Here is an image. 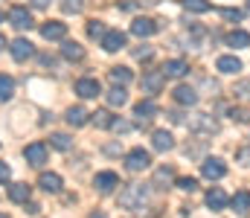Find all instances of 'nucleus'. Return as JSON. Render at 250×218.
Here are the masks:
<instances>
[{
    "label": "nucleus",
    "instance_id": "obj_1",
    "mask_svg": "<svg viewBox=\"0 0 250 218\" xmlns=\"http://www.w3.org/2000/svg\"><path fill=\"white\" fill-rule=\"evenodd\" d=\"M146 201H148V189L140 183H128L120 192V207H125V210H143Z\"/></svg>",
    "mask_w": 250,
    "mask_h": 218
},
{
    "label": "nucleus",
    "instance_id": "obj_2",
    "mask_svg": "<svg viewBox=\"0 0 250 218\" xmlns=\"http://www.w3.org/2000/svg\"><path fill=\"white\" fill-rule=\"evenodd\" d=\"M187 125H189V131H195V134H207V137L218 134V119L209 117V114H195Z\"/></svg>",
    "mask_w": 250,
    "mask_h": 218
},
{
    "label": "nucleus",
    "instance_id": "obj_3",
    "mask_svg": "<svg viewBox=\"0 0 250 218\" xmlns=\"http://www.w3.org/2000/svg\"><path fill=\"white\" fill-rule=\"evenodd\" d=\"M140 84H143V93L157 96V93L166 87V73L163 70H146L143 73V79H140Z\"/></svg>",
    "mask_w": 250,
    "mask_h": 218
},
{
    "label": "nucleus",
    "instance_id": "obj_4",
    "mask_svg": "<svg viewBox=\"0 0 250 218\" xmlns=\"http://www.w3.org/2000/svg\"><path fill=\"white\" fill-rule=\"evenodd\" d=\"M148 166H151V154L146 148H131L125 154V169L128 172H146Z\"/></svg>",
    "mask_w": 250,
    "mask_h": 218
},
{
    "label": "nucleus",
    "instance_id": "obj_5",
    "mask_svg": "<svg viewBox=\"0 0 250 218\" xmlns=\"http://www.w3.org/2000/svg\"><path fill=\"white\" fill-rule=\"evenodd\" d=\"M201 175H204L207 180H221V178L227 175V166H224L221 157H207V160L201 163Z\"/></svg>",
    "mask_w": 250,
    "mask_h": 218
},
{
    "label": "nucleus",
    "instance_id": "obj_6",
    "mask_svg": "<svg viewBox=\"0 0 250 218\" xmlns=\"http://www.w3.org/2000/svg\"><path fill=\"white\" fill-rule=\"evenodd\" d=\"M23 157H26V163L29 166H44L47 163V157H50V151H47V145L44 143H29L26 148H23Z\"/></svg>",
    "mask_w": 250,
    "mask_h": 218
},
{
    "label": "nucleus",
    "instance_id": "obj_7",
    "mask_svg": "<svg viewBox=\"0 0 250 218\" xmlns=\"http://www.w3.org/2000/svg\"><path fill=\"white\" fill-rule=\"evenodd\" d=\"M93 186H96L102 195H108V192H114V189L123 186V183H120V175H117V172H96Z\"/></svg>",
    "mask_w": 250,
    "mask_h": 218
},
{
    "label": "nucleus",
    "instance_id": "obj_8",
    "mask_svg": "<svg viewBox=\"0 0 250 218\" xmlns=\"http://www.w3.org/2000/svg\"><path fill=\"white\" fill-rule=\"evenodd\" d=\"M9 23L15 29H32V15L26 6H12L9 9Z\"/></svg>",
    "mask_w": 250,
    "mask_h": 218
},
{
    "label": "nucleus",
    "instance_id": "obj_9",
    "mask_svg": "<svg viewBox=\"0 0 250 218\" xmlns=\"http://www.w3.org/2000/svg\"><path fill=\"white\" fill-rule=\"evenodd\" d=\"M76 93H79L82 99H96V96L102 93V84H99V79L84 76V79H79V81H76Z\"/></svg>",
    "mask_w": 250,
    "mask_h": 218
},
{
    "label": "nucleus",
    "instance_id": "obj_10",
    "mask_svg": "<svg viewBox=\"0 0 250 218\" xmlns=\"http://www.w3.org/2000/svg\"><path fill=\"white\" fill-rule=\"evenodd\" d=\"M125 32H120V29H108L105 32V38H102V50L105 53H117V50H123L125 47Z\"/></svg>",
    "mask_w": 250,
    "mask_h": 218
},
{
    "label": "nucleus",
    "instance_id": "obj_11",
    "mask_svg": "<svg viewBox=\"0 0 250 218\" xmlns=\"http://www.w3.org/2000/svg\"><path fill=\"white\" fill-rule=\"evenodd\" d=\"M160 26H157V20H151V18H134V23H131V32L137 35V38H148V35H154Z\"/></svg>",
    "mask_w": 250,
    "mask_h": 218
},
{
    "label": "nucleus",
    "instance_id": "obj_12",
    "mask_svg": "<svg viewBox=\"0 0 250 218\" xmlns=\"http://www.w3.org/2000/svg\"><path fill=\"white\" fill-rule=\"evenodd\" d=\"M9 50H12V59H15V61H26V59L35 56V47H32L26 38H15Z\"/></svg>",
    "mask_w": 250,
    "mask_h": 218
},
{
    "label": "nucleus",
    "instance_id": "obj_13",
    "mask_svg": "<svg viewBox=\"0 0 250 218\" xmlns=\"http://www.w3.org/2000/svg\"><path fill=\"white\" fill-rule=\"evenodd\" d=\"M41 35L47 41H64L67 38V23H62V20H47L41 26Z\"/></svg>",
    "mask_w": 250,
    "mask_h": 218
},
{
    "label": "nucleus",
    "instance_id": "obj_14",
    "mask_svg": "<svg viewBox=\"0 0 250 218\" xmlns=\"http://www.w3.org/2000/svg\"><path fill=\"white\" fill-rule=\"evenodd\" d=\"M172 96H175V102H178V105H184V108L198 105V90H195V87H189V84H178Z\"/></svg>",
    "mask_w": 250,
    "mask_h": 218
},
{
    "label": "nucleus",
    "instance_id": "obj_15",
    "mask_svg": "<svg viewBox=\"0 0 250 218\" xmlns=\"http://www.w3.org/2000/svg\"><path fill=\"white\" fill-rule=\"evenodd\" d=\"M160 111H157V105L151 102V99H146V102H137L134 105V117H137V122L143 125V122H148L151 117H157Z\"/></svg>",
    "mask_w": 250,
    "mask_h": 218
},
{
    "label": "nucleus",
    "instance_id": "obj_16",
    "mask_svg": "<svg viewBox=\"0 0 250 218\" xmlns=\"http://www.w3.org/2000/svg\"><path fill=\"white\" fill-rule=\"evenodd\" d=\"M227 204H230V198H227V192H224L221 186H212V189L207 192V207H209V210L218 213V210H224Z\"/></svg>",
    "mask_w": 250,
    "mask_h": 218
},
{
    "label": "nucleus",
    "instance_id": "obj_17",
    "mask_svg": "<svg viewBox=\"0 0 250 218\" xmlns=\"http://www.w3.org/2000/svg\"><path fill=\"white\" fill-rule=\"evenodd\" d=\"M163 73H166V79H184L189 73V64L184 59H169V61L163 64Z\"/></svg>",
    "mask_w": 250,
    "mask_h": 218
},
{
    "label": "nucleus",
    "instance_id": "obj_18",
    "mask_svg": "<svg viewBox=\"0 0 250 218\" xmlns=\"http://www.w3.org/2000/svg\"><path fill=\"white\" fill-rule=\"evenodd\" d=\"M38 186H41L44 192L56 195V192H62V178H59L56 172H41V178H38Z\"/></svg>",
    "mask_w": 250,
    "mask_h": 218
},
{
    "label": "nucleus",
    "instance_id": "obj_19",
    "mask_svg": "<svg viewBox=\"0 0 250 218\" xmlns=\"http://www.w3.org/2000/svg\"><path fill=\"white\" fill-rule=\"evenodd\" d=\"M64 119H67V125L82 128V125H87V122H90V114H87L82 105H76V108H70V111H67V117H64Z\"/></svg>",
    "mask_w": 250,
    "mask_h": 218
},
{
    "label": "nucleus",
    "instance_id": "obj_20",
    "mask_svg": "<svg viewBox=\"0 0 250 218\" xmlns=\"http://www.w3.org/2000/svg\"><path fill=\"white\" fill-rule=\"evenodd\" d=\"M151 148L154 151H172L175 148V137L169 131H154L151 134Z\"/></svg>",
    "mask_w": 250,
    "mask_h": 218
},
{
    "label": "nucleus",
    "instance_id": "obj_21",
    "mask_svg": "<svg viewBox=\"0 0 250 218\" xmlns=\"http://www.w3.org/2000/svg\"><path fill=\"white\" fill-rule=\"evenodd\" d=\"M9 198H12L15 204H26V201L32 198V186H29V183H12V186H9Z\"/></svg>",
    "mask_w": 250,
    "mask_h": 218
},
{
    "label": "nucleus",
    "instance_id": "obj_22",
    "mask_svg": "<svg viewBox=\"0 0 250 218\" xmlns=\"http://www.w3.org/2000/svg\"><path fill=\"white\" fill-rule=\"evenodd\" d=\"M62 56L67 59V61H82V59H84V47L76 44V41H64L62 44Z\"/></svg>",
    "mask_w": 250,
    "mask_h": 218
},
{
    "label": "nucleus",
    "instance_id": "obj_23",
    "mask_svg": "<svg viewBox=\"0 0 250 218\" xmlns=\"http://www.w3.org/2000/svg\"><path fill=\"white\" fill-rule=\"evenodd\" d=\"M105 99H108V105H111V108H123L125 102H128V93H125V87L114 84V87L105 93Z\"/></svg>",
    "mask_w": 250,
    "mask_h": 218
},
{
    "label": "nucleus",
    "instance_id": "obj_24",
    "mask_svg": "<svg viewBox=\"0 0 250 218\" xmlns=\"http://www.w3.org/2000/svg\"><path fill=\"white\" fill-rule=\"evenodd\" d=\"M215 70L218 73H239L242 70V61H239L236 56H221V59L215 61Z\"/></svg>",
    "mask_w": 250,
    "mask_h": 218
},
{
    "label": "nucleus",
    "instance_id": "obj_25",
    "mask_svg": "<svg viewBox=\"0 0 250 218\" xmlns=\"http://www.w3.org/2000/svg\"><path fill=\"white\" fill-rule=\"evenodd\" d=\"M227 44L236 47V50H245V47H250V32H245V29H233V32L227 35Z\"/></svg>",
    "mask_w": 250,
    "mask_h": 218
},
{
    "label": "nucleus",
    "instance_id": "obj_26",
    "mask_svg": "<svg viewBox=\"0 0 250 218\" xmlns=\"http://www.w3.org/2000/svg\"><path fill=\"white\" fill-rule=\"evenodd\" d=\"M108 76H111V81H114V84H120V87H125V84L134 79L128 67H111V70H108Z\"/></svg>",
    "mask_w": 250,
    "mask_h": 218
},
{
    "label": "nucleus",
    "instance_id": "obj_27",
    "mask_svg": "<svg viewBox=\"0 0 250 218\" xmlns=\"http://www.w3.org/2000/svg\"><path fill=\"white\" fill-rule=\"evenodd\" d=\"M230 204H233V210H236V213H248V210H250V195L245 192V189H239V192L230 198Z\"/></svg>",
    "mask_w": 250,
    "mask_h": 218
},
{
    "label": "nucleus",
    "instance_id": "obj_28",
    "mask_svg": "<svg viewBox=\"0 0 250 218\" xmlns=\"http://www.w3.org/2000/svg\"><path fill=\"white\" fill-rule=\"evenodd\" d=\"M114 119H117V117H111V111H96V114H90V122H93L96 128H111Z\"/></svg>",
    "mask_w": 250,
    "mask_h": 218
},
{
    "label": "nucleus",
    "instance_id": "obj_29",
    "mask_svg": "<svg viewBox=\"0 0 250 218\" xmlns=\"http://www.w3.org/2000/svg\"><path fill=\"white\" fill-rule=\"evenodd\" d=\"M50 145L59 148V151H70L73 148V137L70 134H62V131L59 134H50Z\"/></svg>",
    "mask_w": 250,
    "mask_h": 218
},
{
    "label": "nucleus",
    "instance_id": "obj_30",
    "mask_svg": "<svg viewBox=\"0 0 250 218\" xmlns=\"http://www.w3.org/2000/svg\"><path fill=\"white\" fill-rule=\"evenodd\" d=\"M15 93V79L12 76H0V102H9Z\"/></svg>",
    "mask_w": 250,
    "mask_h": 218
},
{
    "label": "nucleus",
    "instance_id": "obj_31",
    "mask_svg": "<svg viewBox=\"0 0 250 218\" xmlns=\"http://www.w3.org/2000/svg\"><path fill=\"white\" fill-rule=\"evenodd\" d=\"M184 9L187 12H195V15H204V12L212 9V3L209 0H184Z\"/></svg>",
    "mask_w": 250,
    "mask_h": 218
},
{
    "label": "nucleus",
    "instance_id": "obj_32",
    "mask_svg": "<svg viewBox=\"0 0 250 218\" xmlns=\"http://www.w3.org/2000/svg\"><path fill=\"white\" fill-rule=\"evenodd\" d=\"M233 96H236L239 102H250V79L236 81V87H233Z\"/></svg>",
    "mask_w": 250,
    "mask_h": 218
},
{
    "label": "nucleus",
    "instance_id": "obj_33",
    "mask_svg": "<svg viewBox=\"0 0 250 218\" xmlns=\"http://www.w3.org/2000/svg\"><path fill=\"white\" fill-rule=\"evenodd\" d=\"M59 6H62L64 15H79L84 9V0H59Z\"/></svg>",
    "mask_w": 250,
    "mask_h": 218
},
{
    "label": "nucleus",
    "instance_id": "obj_34",
    "mask_svg": "<svg viewBox=\"0 0 250 218\" xmlns=\"http://www.w3.org/2000/svg\"><path fill=\"white\" fill-rule=\"evenodd\" d=\"M105 32H108V26H105L102 20H90V23H87V35H90V38H99V41H102Z\"/></svg>",
    "mask_w": 250,
    "mask_h": 218
},
{
    "label": "nucleus",
    "instance_id": "obj_35",
    "mask_svg": "<svg viewBox=\"0 0 250 218\" xmlns=\"http://www.w3.org/2000/svg\"><path fill=\"white\" fill-rule=\"evenodd\" d=\"M172 175H175V172H172V166H160V169L154 172V186L169 183V180H172Z\"/></svg>",
    "mask_w": 250,
    "mask_h": 218
},
{
    "label": "nucleus",
    "instance_id": "obj_36",
    "mask_svg": "<svg viewBox=\"0 0 250 218\" xmlns=\"http://www.w3.org/2000/svg\"><path fill=\"white\" fill-rule=\"evenodd\" d=\"M227 114L233 122H250V111H245V108H230Z\"/></svg>",
    "mask_w": 250,
    "mask_h": 218
},
{
    "label": "nucleus",
    "instance_id": "obj_37",
    "mask_svg": "<svg viewBox=\"0 0 250 218\" xmlns=\"http://www.w3.org/2000/svg\"><path fill=\"white\" fill-rule=\"evenodd\" d=\"M151 56H154V47H137L134 50V59L137 61H151Z\"/></svg>",
    "mask_w": 250,
    "mask_h": 218
},
{
    "label": "nucleus",
    "instance_id": "obj_38",
    "mask_svg": "<svg viewBox=\"0 0 250 218\" xmlns=\"http://www.w3.org/2000/svg\"><path fill=\"white\" fill-rule=\"evenodd\" d=\"M178 189H184V192H195V189H198V180H195V178H178Z\"/></svg>",
    "mask_w": 250,
    "mask_h": 218
},
{
    "label": "nucleus",
    "instance_id": "obj_39",
    "mask_svg": "<svg viewBox=\"0 0 250 218\" xmlns=\"http://www.w3.org/2000/svg\"><path fill=\"white\" fill-rule=\"evenodd\" d=\"M218 12H221V18H224V20H242V18H245V12H242V9H218Z\"/></svg>",
    "mask_w": 250,
    "mask_h": 218
},
{
    "label": "nucleus",
    "instance_id": "obj_40",
    "mask_svg": "<svg viewBox=\"0 0 250 218\" xmlns=\"http://www.w3.org/2000/svg\"><path fill=\"white\" fill-rule=\"evenodd\" d=\"M111 128H114V131H120V134H128L134 125H131V122H125V119H114V125H111Z\"/></svg>",
    "mask_w": 250,
    "mask_h": 218
},
{
    "label": "nucleus",
    "instance_id": "obj_41",
    "mask_svg": "<svg viewBox=\"0 0 250 218\" xmlns=\"http://www.w3.org/2000/svg\"><path fill=\"white\" fill-rule=\"evenodd\" d=\"M9 178H12V169H9L6 163H0V183H6Z\"/></svg>",
    "mask_w": 250,
    "mask_h": 218
},
{
    "label": "nucleus",
    "instance_id": "obj_42",
    "mask_svg": "<svg viewBox=\"0 0 250 218\" xmlns=\"http://www.w3.org/2000/svg\"><path fill=\"white\" fill-rule=\"evenodd\" d=\"M23 207H26V213H29V216H38V213H41V207H38V204H32V201H26Z\"/></svg>",
    "mask_w": 250,
    "mask_h": 218
},
{
    "label": "nucleus",
    "instance_id": "obj_43",
    "mask_svg": "<svg viewBox=\"0 0 250 218\" xmlns=\"http://www.w3.org/2000/svg\"><path fill=\"white\" fill-rule=\"evenodd\" d=\"M239 160H242L245 166H250V148H242V151H239Z\"/></svg>",
    "mask_w": 250,
    "mask_h": 218
},
{
    "label": "nucleus",
    "instance_id": "obj_44",
    "mask_svg": "<svg viewBox=\"0 0 250 218\" xmlns=\"http://www.w3.org/2000/svg\"><path fill=\"white\" fill-rule=\"evenodd\" d=\"M117 6L125 9V12H131V9H134V0H123V3H117Z\"/></svg>",
    "mask_w": 250,
    "mask_h": 218
},
{
    "label": "nucleus",
    "instance_id": "obj_45",
    "mask_svg": "<svg viewBox=\"0 0 250 218\" xmlns=\"http://www.w3.org/2000/svg\"><path fill=\"white\" fill-rule=\"evenodd\" d=\"M32 6H35V9H47V6H50V0H32Z\"/></svg>",
    "mask_w": 250,
    "mask_h": 218
},
{
    "label": "nucleus",
    "instance_id": "obj_46",
    "mask_svg": "<svg viewBox=\"0 0 250 218\" xmlns=\"http://www.w3.org/2000/svg\"><path fill=\"white\" fill-rule=\"evenodd\" d=\"M87 218H105V216L102 213H93V216H87Z\"/></svg>",
    "mask_w": 250,
    "mask_h": 218
},
{
    "label": "nucleus",
    "instance_id": "obj_47",
    "mask_svg": "<svg viewBox=\"0 0 250 218\" xmlns=\"http://www.w3.org/2000/svg\"><path fill=\"white\" fill-rule=\"evenodd\" d=\"M3 47H6V38H3V35H0V50H3Z\"/></svg>",
    "mask_w": 250,
    "mask_h": 218
},
{
    "label": "nucleus",
    "instance_id": "obj_48",
    "mask_svg": "<svg viewBox=\"0 0 250 218\" xmlns=\"http://www.w3.org/2000/svg\"><path fill=\"white\" fill-rule=\"evenodd\" d=\"M0 23H3V12H0Z\"/></svg>",
    "mask_w": 250,
    "mask_h": 218
},
{
    "label": "nucleus",
    "instance_id": "obj_49",
    "mask_svg": "<svg viewBox=\"0 0 250 218\" xmlns=\"http://www.w3.org/2000/svg\"><path fill=\"white\" fill-rule=\"evenodd\" d=\"M248 12H250V0H248Z\"/></svg>",
    "mask_w": 250,
    "mask_h": 218
},
{
    "label": "nucleus",
    "instance_id": "obj_50",
    "mask_svg": "<svg viewBox=\"0 0 250 218\" xmlns=\"http://www.w3.org/2000/svg\"><path fill=\"white\" fill-rule=\"evenodd\" d=\"M0 218H9V216H0Z\"/></svg>",
    "mask_w": 250,
    "mask_h": 218
}]
</instances>
